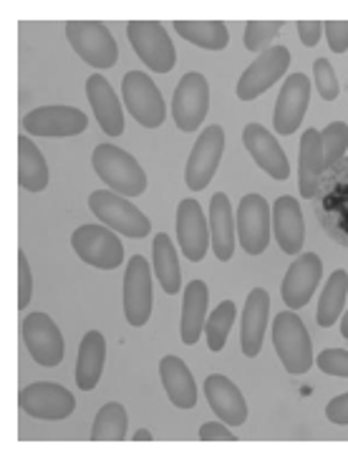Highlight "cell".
I'll return each instance as SVG.
<instances>
[{
	"label": "cell",
	"instance_id": "1",
	"mask_svg": "<svg viewBox=\"0 0 348 459\" xmlns=\"http://www.w3.org/2000/svg\"><path fill=\"white\" fill-rule=\"evenodd\" d=\"M318 185V220L335 243L348 247V160L326 169Z\"/></svg>",
	"mask_w": 348,
	"mask_h": 459
},
{
	"label": "cell",
	"instance_id": "2",
	"mask_svg": "<svg viewBox=\"0 0 348 459\" xmlns=\"http://www.w3.org/2000/svg\"><path fill=\"white\" fill-rule=\"evenodd\" d=\"M96 175L111 192L124 197H139L147 189V172L139 167L135 157L114 144H99L91 157Z\"/></svg>",
	"mask_w": 348,
	"mask_h": 459
},
{
	"label": "cell",
	"instance_id": "3",
	"mask_svg": "<svg viewBox=\"0 0 348 459\" xmlns=\"http://www.w3.org/2000/svg\"><path fill=\"white\" fill-rule=\"evenodd\" d=\"M273 346L281 356L283 366L288 374L300 377L310 371L313 366V343L310 333L306 331V324L300 316L293 311H283L273 321Z\"/></svg>",
	"mask_w": 348,
	"mask_h": 459
},
{
	"label": "cell",
	"instance_id": "4",
	"mask_svg": "<svg viewBox=\"0 0 348 459\" xmlns=\"http://www.w3.org/2000/svg\"><path fill=\"white\" fill-rule=\"evenodd\" d=\"M89 210L94 212L107 228L117 230L126 238H147L152 222L149 217L129 203V197L117 195L111 189H96L89 195Z\"/></svg>",
	"mask_w": 348,
	"mask_h": 459
},
{
	"label": "cell",
	"instance_id": "5",
	"mask_svg": "<svg viewBox=\"0 0 348 459\" xmlns=\"http://www.w3.org/2000/svg\"><path fill=\"white\" fill-rule=\"evenodd\" d=\"M126 36L149 71H154V74L172 71L177 64V51H174V43L167 28L161 26L160 21H129Z\"/></svg>",
	"mask_w": 348,
	"mask_h": 459
},
{
	"label": "cell",
	"instance_id": "6",
	"mask_svg": "<svg viewBox=\"0 0 348 459\" xmlns=\"http://www.w3.org/2000/svg\"><path fill=\"white\" fill-rule=\"evenodd\" d=\"M66 39L71 48L91 68H111L119 58V48L101 21H68Z\"/></svg>",
	"mask_w": 348,
	"mask_h": 459
},
{
	"label": "cell",
	"instance_id": "7",
	"mask_svg": "<svg viewBox=\"0 0 348 459\" xmlns=\"http://www.w3.org/2000/svg\"><path fill=\"white\" fill-rule=\"evenodd\" d=\"M121 94L129 114L147 129H157L167 119V107L157 83L144 71H129L121 82Z\"/></svg>",
	"mask_w": 348,
	"mask_h": 459
},
{
	"label": "cell",
	"instance_id": "8",
	"mask_svg": "<svg viewBox=\"0 0 348 459\" xmlns=\"http://www.w3.org/2000/svg\"><path fill=\"white\" fill-rule=\"evenodd\" d=\"M76 255L101 271H114L124 263V245L107 225H83L71 235Z\"/></svg>",
	"mask_w": 348,
	"mask_h": 459
},
{
	"label": "cell",
	"instance_id": "9",
	"mask_svg": "<svg viewBox=\"0 0 348 459\" xmlns=\"http://www.w3.org/2000/svg\"><path fill=\"white\" fill-rule=\"evenodd\" d=\"M18 409L33 419H68L76 409V399L68 392L66 386L54 384V381H36L28 384L18 394Z\"/></svg>",
	"mask_w": 348,
	"mask_h": 459
},
{
	"label": "cell",
	"instance_id": "10",
	"mask_svg": "<svg viewBox=\"0 0 348 459\" xmlns=\"http://www.w3.org/2000/svg\"><path fill=\"white\" fill-rule=\"evenodd\" d=\"M207 108H210V86L207 79L197 74V71H189L185 74L177 89H174L172 99V119L177 124V129L182 132H195L200 129L204 117H207Z\"/></svg>",
	"mask_w": 348,
	"mask_h": 459
},
{
	"label": "cell",
	"instance_id": "11",
	"mask_svg": "<svg viewBox=\"0 0 348 459\" xmlns=\"http://www.w3.org/2000/svg\"><path fill=\"white\" fill-rule=\"evenodd\" d=\"M21 336L23 343L28 346L30 359L39 366H48L54 368L64 361V336L58 331V325L54 324L51 316L46 313H30L26 321L21 324Z\"/></svg>",
	"mask_w": 348,
	"mask_h": 459
},
{
	"label": "cell",
	"instance_id": "12",
	"mask_svg": "<svg viewBox=\"0 0 348 459\" xmlns=\"http://www.w3.org/2000/svg\"><path fill=\"white\" fill-rule=\"evenodd\" d=\"M225 154V129L222 126H207L200 134V139L195 142L192 154L187 160V169H185V182L189 189L202 192L213 182L214 172L220 167V160Z\"/></svg>",
	"mask_w": 348,
	"mask_h": 459
},
{
	"label": "cell",
	"instance_id": "13",
	"mask_svg": "<svg viewBox=\"0 0 348 459\" xmlns=\"http://www.w3.org/2000/svg\"><path fill=\"white\" fill-rule=\"evenodd\" d=\"M152 271L144 255L129 257V265L124 273V316L129 325L142 328L152 316Z\"/></svg>",
	"mask_w": 348,
	"mask_h": 459
},
{
	"label": "cell",
	"instance_id": "14",
	"mask_svg": "<svg viewBox=\"0 0 348 459\" xmlns=\"http://www.w3.org/2000/svg\"><path fill=\"white\" fill-rule=\"evenodd\" d=\"M291 66V51L285 46L268 48L255 58L250 66L242 71L238 82V99L240 101H253L260 94H265L273 83L281 79Z\"/></svg>",
	"mask_w": 348,
	"mask_h": 459
},
{
	"label": "cell",
	"instance_id": "15",
	"mask_svg": "<svg viewBox=\"0 0 348 459\" xmlns=\"http://www.w3.org/2000/svg\"><path fill=\"white\" fill-rule=\"evenodd\" d=\"M238 238L248 255H260L270 245V204L263 195H245L238 207Z\"/></svg>",
	"mask_w": 348,
	"mask_h": 459
},
{
	"label": "cell",
	"instance_id": "16",
	"mask_svg": "<svg viewBox=\"0 0 348 459\" xmlns=\"http://www.w3.org/2000/svg\"><path fill=\"white\" fill-rule=\"evenodd\" d=\"M310 101V79L306 74H291L283 83L278 101H275V114H273V126L283 136H291L298 132L303 124V117L309 111Z\"/></svg>",
	"mask_w": 348,
	"mask_h": 459
},
{
	"label": "cell",
	"instance_id": "17",
	"mask_svg": "<svg viewBox=\"0 0 348 459\" xmlns=\"http://www.w3.org/2000/svg\"><path fill=\"white\" fill-rule=\"evenodd\" d=\"M323 263L316 253H303L288 268L283 278V300L291 311H300L303 306H309L310 298L316 293V288L321 283Z\"/></svg>",
	"mask_w": 348,
	"mask_h": 459
},
{
	"label": "cell",
	"instance_id": "18",
	"mask_svg": "<svg viewBox=\"0 0 348 459\" xmlns=\"http://www.w3.org/2000/svg\"><path fill=\"white\" fill-rule=\"evenodd\" d=\"M86 126L89 117L76 107H40L23 119V129L33 136H79Z\"/></svg>",
	"mask_w": 348,
	"mask_h": 459
},
{
	"label": "cell",
	"instance_id": "19",
	"mask_svg": "<svg viewBox=\"0 0 348 459\" xmlns=\"http://www.w3.org/2000/svg\"><path fill=\"white\" fill-rule=\"evenodd\" d=\"M177 240L187 260L200 263L210 247V225L197 200H182L177 210Z\"/></svg>",
	"mask_w": 348,
	"mask_h": 459
},
{
	"label": "cell",
	"instance_id": "20",
	"mask_svg": "<svg viewBox=\"0 0 348 459\" xmlns=\"http://www.w3.org/2000/svg\"><path fill=\"white\" fill-rule=\"evenodd\" d=\"M242 144L250 152L257 167L263 172H268L273 179H288L291 177V164L285 152L278 144V139L270 134L263 124H248L242 129Z\"/></svg>",
	"mask_w": 348,
	"mask_h": 459
},
{
	"label": "cell",
	"instance_id": "21",
	"mask_svg": "<svg viewBox=\"0 0 348 459\" xmlns=\"http://www.w3.org/2000/svg\"><path fill=\"white\" fill-rule=\"evenodd\" d=\"M204 396L213 411L230 427H242L248 421V402L240 389L222 374H210L204 378Z\"/></svg>",
	"mask_w": 348,
	"mask_h": 459
},
{
	"label": "cell",
	"instance_id": "22",
	"mask_svg": "<svg viewBox=\"0 0 348 459\" xmlns=\"http://www.w3.org/2000/svg\"><path fill=\"white\" fill-rule=\"evenodd\" d=\"M273 235L281 245L283 253L295 255L303 250L306 243V222H303V212L300 204L291 195H283L273 203Z\"/></svg>",
	"mask_w": 348,
	"mask_h": 459
},
{
	"label": "cell",
	"instance_id": "23",
	"mask_svg": "<svg viewBox=\"0 0 348 459\" xmlns=\"http://www.w3.org/2000/svg\"><path fill=\"white\" fill-rule=\"evenodd\" d=\"M86 96H89V104L94 108L101 132L109 136H121V132H124V108H121L119 96L114 94L111 83L107 82V76L91 74L86 82Z\"/></svg>",
	"mask_w": 348,
	"mask_h": 459
},
{
	"label": "cell",
	"instance_id": "24",
	"mask_svg": "<svg viewBox=\"0 0 348 459\" xmlns=\"http://www.w3.org/2000/svg\"><path fill=\"white\" fill-rule=\"evenodd\" d=\"M268 316H270V296L265 288H255L245 300V311H242V331L240 343L242 353L248 359H255L263 341H265V331H268Z\"/></svg>",
	"mask_w": 348,
	"mask_h": 459
},
{
	"label": "cell",
	"instance_id": "25",
	"mask_svg": "<svg viewBox=\"0 0 348 459\" xmlns=\"http://www.w3.org/2000/svg\"><path fill=\"white\" fill-rule=\"evenodd\" d=\"M235 235L238 222L232 217V204L225 192H214L210 203V245H213L217 260L228 263L235 253Z\"/></svg>",
	"mask_w": 348,
	"mask_h": 459
},
{
	"label": "cell",
	"instance_id": "26",
	"mask_svg": "<svg viewBox=\"0 0 348 459\" xmlns=\"http://www.w3.org/2000/svg\"><path fill=\"white\" fill-rule=\"evenodd\" d=\"M160 377L161 386L170 396L177 409H195L197 404V386L195 377L187 368V364L179 356H164L160 361Z\"/></svg>",
	"mask_w": 348,
	"mask_h": 459
},
{
	"label": "cell",
	"instance_id": "27",
	"mask_svg": "<svg viewBox=\"0 0 348 459\" xmlns=\"http://www.w3.org/2000/svg\"><path fill=\"white\" fill-rule=\"evenodd\" d=\"M323 172H326V167H323L321 132L306 129L300 136V164H298V179H300V197L303 200H316Z\"/></svg>",
	"mask_w": 348,
	"mask_h": 459
},
{
	"label": "cell",
	"instance_id": "28",
	"mask_svg": "<svg viewBox=\"0 0 348 459\" xmlns=\"http://www.w3.org/2000/svg\"><path fill=\"white\" fill-rule=\"evenodd\" d=\"M107 364V338L99 331H89L81 338L79 361H76V386L81 392L96 389Z\"/></svg>",
	"mask_w": 348,
	"mask_h": 459
},
{
	"label": "cell",
	"instance_id": "29",
	"mask_svg": "<svg viewBox=\"0 0 348 459\" xmlns=\"http://www.w3.org/2000/svg\"><path fill=\"white\" fill-rule=\"evenodd\" d=\"M207 300L210 290L204 281H192L185 288V300H182V343L195 346L200 341L204 324H207Z\"/></svg>",
	"mask_w": 348,
	"mask_h": 459
},
{
	"label": "cell",
	"instance_id": "30",
	"mask_svg": "<svg viewBox=\"0 0 348 459\" xmlns=\"http://www.w3.org/2000/svg\"><path fill=\"white\" fill-rule=\"evenodd\" d=\"M48 182H51V172L40 149L28 139V134H21L18 136V185L28 192H43Z\"/></svg>",
	"mask_w": 348,
	"mask_h": 459
},
{
	"label": "cell",
	"instance_id": "31",
	"mask_svg": "<svg viewBox=\"0 0 348 459\" xmlns=\"http://www.w3.org/2000/svg\"><path fill=\"white\" fill-rule=\"evenodd\" d=\"M152 268L160 278L161 290L167 296L179 293V285H182V271H179V257L174 250V243L170 240L167 232L154 235V245H152Z\"/></svg>",
	"mask_w": 348,
	"mask_h": 459
},
{
	"label": "cell",
	"instance_id": "32",
	"mask_svg": "<svg viewBox=\"0 0 348 459\" xmlns=\"http://www.w3.org/2000/svg\"><path fill=\"white\" fill-rule=\"evenodd\" d=\"M174 28L185 41L204 51H222L230 43V30L222 21H174Z\"/></svg>",
	"mask_w": 348,
	"mask_h": 459
},
{
	"label": "cell",
	"instance_id": "33",
	"mask_svg": "<svg viewBox=\"0 0 348 459\" xmlns=\"http://www.w3.org/2000/svg\"><path fill=\"white\" fill-rule=\"evenodd\" d=\"M348 296V273L346 271H334L328 283L323 288L321 303H318V325L321 328H331L338 321V316L346 306Z\"/></svg>",
	"mask_w": 348,
	"mask_h": 459
},
{
	"label": "cell",
	"instance_id": "34",
	"mask_svg": "<svg viewBox=\"0 0 348 459\" xmlns=\"http://www.w3.org/2000/svg\"><path fill=\"white\" fill-rule=\"evenodd\" d=\"M126 427H129V417H126L124 406L119 402H109L96 414L94 427H91V439L94 442H124L129 437Z\"/></svg>",
	"mask_w": 348,
	"mask_h": 459
},
{
	"label": "cell",
	"instance_id": "35",
	"mask_svg": "<svg viewBox=\"0 0 348 459\" xmlns=\"http://www.w3.org/2000/svg\"><path fill=\"white\" fill-rule=\"evenodd\" d=\"M235 324V303L232 300H222L207 318L204 324V336H207V349L213 353H220L228 343L230 331Z\"/></svg>",
	"mask_w": 348,
	"mask_h": 459
},
{
	"label": "cell",
	"instance_id": "36",
	"mask_svg": "<svg viewBox=\"0 0 348 459\" xmlns=\"http://www.w3.org/2000/svg\"><path fill=\"white\" fill-rule=\"evenodd\" d=\"M323 142V167L331 169L341 160H346L348 149V124L346 122H331L321 132Z\"/></svg>",
	"mask_w": 348,
	"mask_h": 459
},
{
	"label": "cell",
	"instance_id": "37",
	"mask_svg": "<svg viewBox=\"0 0 348 459\" xmlns=\"http://www.w3.org/2000/svg\"><path fill=\"white\" fill-rule=\"evenodd\" d=\"M283 21H248L245 23V48L248 51H268L270 41L281 33Z\"/></svg>",
	"mask_w": 348,
	"mask_h": 459
},
{
	"label": "cell",
	"instance_id": "38",
	"mask_svg": "<svg viewBox=\"0 0 348 459\" xmlns=\"http://www.w3.org/2000/svg\"><path fill=\"white\" fill-rule=\"evenodd\" d=\"M313 82H316V89H318V94H321L326 101L338 99L341 86H338L335 71L328 58H316V64H313Z\"/></svg>",
	"mask_w": 348,
	"mask_h": 459
},
{
	"label": "cell",
	"instance_id": "39",
	"mask_svg": "<svg viewBox=\"0 0 348 459\" xmlns=\"http://www.w3.org/2000/svg\"><path fill=\"white\" fill-rule=\"evenodd\" d=\"M316 364L323 374L328 377H344L348 378V351L344 349H326V351L316 359Z\"/></svg>",
	"mask_w": 348,
	"mask_h": 459
},
{
	"label": "cell",
	"instance_id": "40",
	"mask_svg": "<svg viewBox=\"0 0 348 459\" xmlns=\"http://www.w3.org/2000/svg\"><path fill=\"white\" fill-rule=\"evenodd\" d=\"M30 298H33V275H30L26 253L18 250V308L21 311H26Z\"/></svg>",
	"mask_w": 348,
	"mask_h": 459
},
{
	"label": "cell",
	"instance_id": "41",
	"mask_svg": "<svg viewBox=\"0 0 348 459\" xmlns=\"http://www.w3.org/2000/svg\"><path fill=\"white\" fill-rule=\"evenodd\" d=\"M326 39H328V48L334 54H346L348 51V21H328L323 23Z\"/></svg>",
	"mask_w": 348,
	"mask_h": 459
},
{
	"label": "cell",
	"instance_id": "42",
	"mask_svg": "<svg viewBox=\"0 0 348 459\" xmlns=\"http://www.w3.org/2000/svg\"><path fill=\"white\" fill-rule=\"evenodd\" d=\"M200 439L202 442H235V434L220 421H207V424H202Z\"/></svg>",
	"mask_w": 348,
	"mask_h": 459
},
{
	"label": "cell",
	"instance_id": "43",
	"mask_svg": "<svg viewBox=\"0 0 348 459\" xmlns=\"http://www.w3.org/2000/svg\"><path fill=\"white\" fill-rule=\"evenodd\" d=\"M326 417H328V421L338 424V427H346L348 424V394H341V396H335L334 402H328V406H326Z\"/></svg>",
	"mask_w": 348,
	"mask_h": 459
},
{
	"label": "cell",
	"instance_id": "44",
	"mask_svg": "<svg viewBox=\"0 0 348 459\" xmlns=\"http://www.w3.org/2000/svg\"><path fill=\"white\" fill-rule=\"evenodd\" d=\"M295 28H298V36H300L303 46L313 48L316 43L321 41V33H323L321 21H298V23H295Z\"/></svg>",
	"mask_w": 348,
	"mask_h": 459
},
{
	"label": "cell",
	"instance_id": "45",
	"mask_svg": "<svg viewBox=\"0 0 348 459\" xmlns=\"http://www.w3.org/2000/svg\"><path fill=\"white\" fill-rule=\"evenodd\" d=\"M135 442H152V434H149L147 429H139V432L135 434Z\"/></svg>",
	"mask_w": 348,
	"mask_h": 459
},
{
	"label": "cell",
	"instance_id": "46",
	"mask_svg": "<svg viewBox=\"0 0 348 459\" xmlns=\"http://www.w3.org/2000/svg\"><path fill=\"white\" fill-rule=\"evenodd\" d=\"M341 336L348 338V311L346 316H344V321H341Z\"/></svg>",
	"mask_w": 348,
	"mask_h": 459
}]
</instances>
